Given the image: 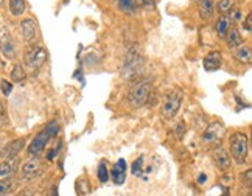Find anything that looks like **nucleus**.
<instances>
[{
  "mask_svg": "<svg viewBox=\"0 0 252 196\" xmlns=\"http://www.w3.org/2000/svg\"><path fill=\"white\" fill-rule=\"evenodd\" d=\"M98 179L101 182H108V179H109V173H108V168H106L104 163L98 165Z\"/></svg>",
  "mask_w": 252,
  "mask_h": 196,
  "instance_id": "393cba45",
  "label": "nucleus"
},
{
  "mask_svg": "<svg viewBox=\"0 0 252 196\" xmlns=\"http://www.w3.org/2000/svg\"><path fill=\"white\" fill-rule=\"evenodd\" d=\"M117 3H119V8L126 14H134L135 9H137L135 0H117Z\"/></svg>",
  "mask_w": 252,
  "mask_h": 196,
  "instance_id": "a211bd4d",
  "label": "nucleus"
},
{
  "mask_svg": "<svg viewBox=\"0 0 252 196\" xmlns=\"http://www.w3.org/2000/svg\"><path fill=\"white\" fill-rule=\"evenodd\" d=\"M0 89H2L5 97H8L9 94H11V91H13V84L9 83V81H6V80H2V81H0Z\"/></svg>",
  "mask_w": 252,
  "mask_h": 196,
  "instance_id": "bb28decb",
  "label": "nucleus"
},
{
  "mask_svg": "<svg viewBox=\"0 0 252 196\" xmlns=\"http://www.w3.org/2000/svg\"><path fill=\"white\" fill-rule=\"evenodd\" d=\"M221 67V53L220 52H210L204 58V68L207 72H215Z\"/></svg>",
  "mask_w": 252,
  "mask_h": 196,
  "instance_id": "ddd939ff",
  "label": "nucleus"
},
{
  "mask_svg": "<svg viewBox=\"0 0 252 196\" xmlns=\"http://www.w3.org/2000/svg\"><path fill=\"white\" fill-rule=\"evenodd\" d=\"M11 78H13V81H16V83H21V81H24L25 78H27V73L24 72V67L22 65H14V68H13V72H11Z\"/></svg>",
  "mask_w": 252,
  "mask_h": 196,
  "instance_id": "5701e85b",
  "label": "nucleus"
},
{
  "mask_svg": "<svg viewBox=\"0 0 252 196\" xmlns=\"http://www.w3.org/2000/svg\"><path fill=\"white\" fill-rule=\"evenodd\" d=\"M9 9L13 16H21L25 11V0H9Z\"/></svg>",
  "mask_w": 252,
  "mask_h": 196,
  "instance_id": "412c9836",
  "label": "nucleus"
},
{
  "mask_svg": "<svg viewBox=\"0 0 252 196\" xmlns=\"http://www.w3.org/2000/svg\"><path fill=\"white\" fill-rule=\"evenodd\" d=\"M25 146V140L24 139H16L13 142H9L8 145H5L2 150H0V156H2L3 159H16L17 154L24 150Z\"/></svg>",
  "mask_w": 252,
  "mask_h": 196,
  "instance_id": "9d476101",
  "label": "nucleus"
},
{
  "mask_svg": "<svg viewBox=\"0 0 252 196\" xmlns=\"http://www.w3.org/2000/svg\"><path fill=\"white\" fill-rule=\"evenodd\" d=\"M243 28H245L246 32H251L252 30V28H251V14L246 16V21L243 22Z\"/></svg>",
  "mask_w": 252,
  "mask_h": 196,
  "instance_id": "7c9ffc66",
  "label": "nucleus"
},
{
  "mask_svg": "<svg viewBox=\"0 0 252 196\" xmlns=\"http://www.w3.org/2000/svg\"><path fill=\"white\" fill-rule=\"evenodd\" d=\"M42 163H41V161L39 159H36V158H33V159H30V161H27L24 165H22V170H21V173H22V178L24 179H34V178H37V176H41L42 174Z\"/></svg>",
  "mask_w": 252,
  "mask_h": 196,
  "instance_id": "6e6552de",
  "label": "nucleus"
},
{
  "mask_svg": "<svg viewBox=\"0 0 252 196\" xmlns=\"http://www.w3.org/2000/svg\"><path fill=\"white\" fill-rule=\"evenodd\" d=\"M213 161H215L217 166L220 170H229L230 168V156L227 154V151L221 146H217L215 151H213Z\"/></svg>",
  "mask_w": 252,
  "mask_h": 196,
  "instance_id": "9b49d317",
  "label": "nucleus"
},
{
  "mask_svg": "<svg viewBox=\"0 0 252 196\" xmlns=\"http://www.w3.org/2000/svg\"><path fill=\"white\" fill-rule=\"evenodd\" d=\"M251 178H252V171H251V170H248V171H246V179H245L246 187H248V189H251V184H252Z\"/></svg>",
  "mask_w": 252,
  "mask_h": 196,
  "instance_id": "2f4dec72",
  "label": "nucleus"
},
{
  "mask_svg": "<svg viewBox=\"0 0 252 196\" xmlns=\"http://www.w3.org/2000/svg\"><path fill=\"white\" fill-rule=\"evenodd\" d=\"M224 37L227 39V45L230 48H237V47H240L241 44H243V37L240 36L237 28H229V32H227V34Z\"/></svg>",
  "mask_w": 252,
  "mask_h": 196,
  "instance_id": "dca6fc26",
  "label": "nucleus"
},
{
  "mask_svg": "<svg viewBox=\"0 0 252 196\" xmlns=\"http://www.w3.org/2000/svg\"><path fill=\"white\" fill-rule=\"evenodd\" d=\"M204 181H206V174H201V176H199V184H202Z\"/></svg>",
  "mask_w": 252,
  "mask_h": 196,
  "instance_id": "473e14b6",
  "label": "nucleus"
},
{
  "mask_svg": "<svg viewBox=\"0 0 252 196\" xmlns=\"http://www.w3.org/2000/svg\"><path fill=\"white\" fill-rule=\"evenodd\" d=\"M135 3H139L140 6H145V8H153L154 6V0H137Z\"/></svg>",
  "mask_w": 252,
  "mask_h": 196,
  "instance_id": "c85d7f7f",
  "label": "nucleus"
},
{
  "mask_svg": "<svg viewBox=\"0 0 252 196\" xmlns=\"http://www.w3.org/2000/svg\"><path fill=\"white\" fill-rule=\"evenodd\" d=\"M229 28H230V21L227 19V16H222L218 19V22H217V32L221 37H224L229 32Z\"/></svg>",
  "mask_w": 252,
  "mask_h": 196,
  "instance_id": "6ab92c4d",
  "label": "nucleus"
},
{
  "mask_svg": "<svg viewBox=\"0 0 252 196\" xmlns=\"http://www.w3.org/2000/svg\"><path fill=\"white\" fill-rule=\"evenodd\" d=\"M65 2H67V0H65Z\"/></svg>",
  "mask_w": 252,
  "mask_h": 196,
  "instance_id": "f704fd0d",
  "label": "nucleus"
},
{
  "mask_svg": "<svg viewBox=\"0 0 252 196\" xmlns=\"http://www.w3.org/2000/svg\"><path fill=\"white\" fill-rule=\"evenodd\" d=\"M16 166H17L16 159H8V161H3L2 163H0V181L11 178L13 173L16 171Z\"/></svg>",
  "mask_w": 252,
  "mask_h": 196,
  "instance_id": "4468645a",
  "label": "nucleus"
},
{
  "mask_svg": "<svg viewBox=\"0 0 252 196\" xmlns=\"http://www.w3.org/2000/svg\"><path fill=\"white\" fill-rule=\"evenodd\" d=\"M47 60V52L44 50L42 45H30L25 50V55H24V61H25V65L28 68H39Z\"/></svg>",
  "mask_w": 252,
  "mask_h": 196,
  "instance_id": "39448f33",
  "label": "nucleus"
},
{
  "mask_svg": "<svg viewBox=\"0 0 252 196\" xmlns=\"http://www.w3.org/2000/svg\"><path fill=\"white\" fill-rule=\"evenodd\" d=\"M8 123V115H6V109H5V104L3 101L0 100V128L5 126Z\"/></svg>",
  "mask_w": 252,
  "mask_h": 196,
  "instance_id": "a878e982",
  "label": "nucleus"
},
{
  "mask_svg": "<svg viewBox=\"0 0 252 196\" xmlns=\"http://www.w3.org/2000/svg\"><path fill=\"white\" fill-rule=\"evenodd\" d=\"M145 58L137 45H132L128 48V52L125 55L123 65H122V75L125 80H137V76L143 70Z\"/></svg>",
  "mask_w": 252,
  "mask_h": 196,
  "instance_id": "f257e3e1",
  "label": "nucleus"
},
{
  "mask_svg": "<svg viewBox=\"0 0 252 196\" xmlns=\"http://www.w3.org/2000/svg\"><path fill=\"white\" fill-rule=\"evenodd\" d=\"M16 189V182L13 179H3L0 181V196L11 193Z\"/></svg>",
  "mask_w": 252,
  "mask_h": 196,
  "instance_id": "4be33fe9",
  "label": "nucleus"
},
{
  "mask_svg": "<svg viewBox=\"0 0 252 196\" xmlns=\"http://www.w3.org/2000/svg\"><path fill=\"white\" fill-rule=\"evenodd\" d=\"M125 170H126V163L123 159L119 161V163L115 165V168L112 170V181L115 184H123L125 182Z\"/></svg>",
  "mask_w": 252,
  "mask_h": 196,
  "instance_id": "f3484780",
  "label": "nucleus"
},
{
  "mask_svg": "<svg viewBox=\"0 0 252 196\" xmlns=\"http://www.w3.org/2000/svg\"><path fill=\"white\" fill-rule=\"evenodd\" d=\"M143 158H139L137 161H135L134 163H132V173L135 174V176H140V173H142V165H143Z\"/></svg>",
  "mask_w": 252,
  "mask_h": 196,
  "instance_id": "cd10ccee",
  "label": "nucleus"
},
{
  "mask_svg": "<svg viewBox=\"0 0 252 196\" xmlns=\"http://www.w3.org/2000/svg\"><path fill=\"white\" fill-rule=\"evenodd\" d=\"M249 151V140L248 134L245 132H235L230 137V153L232 158L235 159L237 163H245Z\"/></svg>",
  "mask_w": 252,
  "mask_h": 196,
  "instance_id": "20e7f679",
  "label": "nucleus"
},
{
  "mask_svg": "<svg viewBox=\"0 0 252 196\" xmlns=\"http://www.w3.org/2000/svg\"><path fill=\"white\" fill-rule=\"evenodd\" d=\"M150 97H151V81L147 80V78L135 80L128 91V100L134 107H140L143 104H147Z\"/></svg>",
  "mask_w": 252,
  "mask_h": 196,
  "instance_id": "f03ea898",
  "label": "nucleus"
},
{
  "mask_svg": "<svg viewBox=\"0 0 252 196\" xmlns=\"http://www.w3.org/2000/svg\"><path fill=\"white\" fill-rule=\"evenodd\" d=\"M224 125H222L221 122H212L207 130L204 131V134H202V140H204L206 143L209 145H213V146H218L221 145V140L222 137H224Z\"/></svg>",
  "mask_w": 252,
  "mask_h": 196,
  "instance_id": "0eeeda50",
  "label": "nucleus"
},
{
  "mask_svg": "<svg viewBox=\"0 0 252 196\" xmlns=\"http://www.w3.org/2000/svg\"><path fill=\"white\" fill-rule=\"evenodd\" d=\"M181 104H182V92H179V91L170 92L165 97V101L162 104V115L165 117L167 120L173 119V117L179 112Z\"/></svg>",
  "mask_w": 252,
  "mask_h": 196,
  "instance_id": "423d86ee",
  "label": "nucleus"
},
{
  "mask_svg": "<svg viewBox=\"0 0 252 196\" xmlns=\"http://www.w3.org/2000/svg\"><path fill=\"white\" fill-rule=\"evenodd\" d=\"M235 56H237V60H240L241 63L249 64V63H251V60H252L251 48H249V47H246V45H240V48L237 50Z\"/></svg>",
  "mask_w": 252,
  "mask_h": 196,
  "instance_id": "aec40b11",
  "label": "nucleus"
},
{
  "mask_svg": "<svg viewBox=\"0 0 252 196\" xmlns=\"http://www.w3.org/2000/svg\"><path fill=\"white\" fill-rule=\"evenodd\" d=\"M0 5H3V0H0Z\"/></svg>",
  "mask_w": 252,
  "mask_h": 196,
  "instance_id": "72a5a7b5",
  "label": "nucleus"
},
{
  "mask_svg": "<svg viewBox=\"0 0 252 196\" xmlns=\"http://www.w3.org/2000/svg\"><path fill=\"white\" fill-rule=\"evenodd\" d=\"M198 8H199V16H201L202 21H207V19L212 17V14H213V2L212 0H199Z\"/></svg>",
  "mask_w": 252,
  "mask_h": 196,
  "instance_id": "2eb2a0df",
  "label": "nucleus"
},
{
  "mask_svg": "<svg viewBox=\"0 0 252 196\" xmlns=\"http://www.w3.org/2000/svg\"><path fill=\"white\" fill-rule=\"evenodd\" d=\"M58 132H60V123H58L56 120L50 122L39 134H36V137L32 140L30 146H28V153L33 154V156L41 154L47 146L48 140H50L52 137H55Z\"/></svg>",
  "mask_w": 252,
  "mask_h": 196,
  "instance_id": "7ed1b4c3",
  "label": "nucleus"
},
{
  "mask_svg": "<svg viewBox=\"0 0 252 196\" xmlns=\"http://www.w3.org/2000/svg\"><path fill=\"white\" fill-rule=\"evenodd\" d=\"M234 2L235 0H220L218 2V11L222 14H227L230 9H234Z\"/></svg>",
  "mask_w": 252,
  "mask_h": 196,
  "instance_id": "b1692460",
  "label": "nucleus"
},
{
  "mask_svg": "<svg viewBox=\"0 0 252 196\" xmlns=\"http://www.w3.org/2000/svg\"><path fill=\"white\" fill-rule=\"evenodd\" d=\"M184 131H186V126H184V123H179V125L176 126V131H174V132H176V135L181 139V137L184 135Z\"/></svg>",
  "mask_w": 252,
  "mask_h": 196,
  "instance_id": "c756f323",
  "label": "nucleus"
},
{
  "mask_svg": "<svg viewBox=\"0 0 252 196\" xmlns=\"http://www.w3.org/2000/svg\"><path fill=\"white\" fill-rule=\"evenodd\" d=\"M21 30L27 42H32L37 37V25L34 19H25L21 24Z\"/></svg>",
  "mask_w": 252,
  "mask_h": 196,
  "instance_id": "f8f14e48",
  "label": "nucleus"
},
{
  "mask_svg": "<svg viewBox=\"0 0 252 196\" xmlns=\"http://www.w3.org/2000/svg\"><path fill=\"white\" fill-rule=\"evenodd\" d=\"M0 52H2L3 56L8 58V60H13V58H16L14 41H13V37H11V34H9L8 30L0 32Z\"/></svg>",
  "mask_w": 252,
  "mask_h": 196,
  "instance_id": "1a4fd4ad",
  "label": "nucleus"
}]
</instances>
